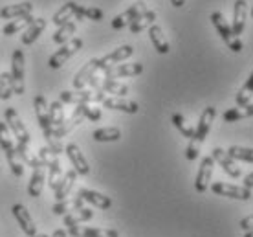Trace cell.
I'll return each mask as SVG.
<instances>
[{"label": "cell", "instance_id": "cell-1", "mask_svg": "<svg viewBox=\"0 0 253 237\" xmlns=\"http://www.w3.org/2000/svg\"><path fill=\"white\" fill-rule=\"evenodd\" d=\"M215 114H216L215 107H206V109L202 110L200 120H198V125H196V129H195V135H193V138L189 140V145H187V151H185V156H187V160L189 162H193V160L198 158V154H200V147H202L206 136H208L209 131H211V125H213Z\"/></svg>", "mask_w": 253, "mask_h": 237}, {"label": "cell", "instance_id": "cell-2", "mask_svg": "<svg viewBox=\"0 0 253 237\" xmlns=\"http://www.w3.org/2000/svg\"><path fill=\"white\" fill-rule=\"evenodd\" d=\"M4 118H6V125L7 129H9V133H11V136H15L17 138V143H15V149H17V153H20V151H30V142H32V136H30V133H28V129H26V125L22 123V120H20L19 112L13 109V107H7L6 112H4Z\"/></svg>", "mask_w": 253, "mask_h": 237}, {"label": "cell", "instance_id": "cell-3", "mask_svg": "<svg viewBox=\"0 0 253 237\" xmlns=\"http://www.w3.org/2000/svg\"><path fill=\"white\" fill-rule=\"evenodd\" d=\"M105 99V92L101 89H76V90H63L59 94V101L68 105H92L101 103Z\"/></svg>", "mask_w": 253, "mask_h": 237}, {"label": "cell", "instance_id": "cell-4", "mask_svg": "<svg viewBox=\"0 0 253 237\" xmlns=\"http://www.w3.org/2000/svg\"><path fill=\"white\" fill-rule=\"evenodd\" d=\"M0 147L6 153V158H7V164H9L11 173L15 175V177H22V175H24V166H22V162H20L19 156H17V149H15L13 136L4 122H0Z\"/></svg>", "mask_w": 253, "mask_h": 237}, {"label": "cell", "instance_id": "cell-5", "mask_svg": "<svg viewBox=\"0 0 253 237\" xmlns=\"http://www.w3.org/2000/svg\"><path fill=\"white\" fill-rule=\"evenodd\" d=\"M211 22H213V26L216 28V32H218V35L222 37V41L228 45L229 50L237 51V53L242 51V41L231 32V26L228 24V20L224 19V15H222L220 11L211 13Z\"/></svg>", "mask_w": 253, "mask_h": 237}, {"label": "cell", "instance_id": "cell-6", "mask_svg": "<svg viewBox=\"0 0 253 237\" xmlns=\"http://www.w3.org/2000/svg\"><path fill=\"white\" fill-rule=\"evenodd\" d=\"M9 79H11L13 94L22 96V94H24V53H22L20 48H17L11 55V72H9Z\"/></svg>", "mask_w": 253, "mask_h": 237}, {"label": "cell", "instance_id": "cell-7", "mask_svg": "<svg viewBox=\"0 0 253 237\" xmlns=\"http://www.w3.org/2000/svg\"><path fill=\"white\" fill-rule=\"evenodd\" d=\"M83 48V39L76 37V39H70L68 43H64V45H61V48H59L53 55L50 57V61H48V64H50V68H61L68 59H72V55H76L77 51Z\"/></svg>", "mask_w": 253, "mask_h": 237}, {"label": "cell", "instance_id": "cell-8", "mask_svg": "<svg viewBox=\"0 0 253 237\" xmlns=\"http://www.w3.org/2000/svg\"><path fill=\"white\" fill-rule=\"evenodd\" d=\"M213 171H215V160L211 156H204L198 167V173H196L195 180V190L196 193H206L209 188V182L213 179Z\"/></svg>", "mask_w": 253, "mask_h": 237}, {"label": "cell", "instance_id": "cell-9", "mask_svg": "<svg viewBox=\"0 0 253 237\" xmlns=\"http://www.w3.org/2000/svg\"><path fill=\"white\" fill-rule=\"evenodd\" d=\"M211 191L220 197H228V199H237V200H250L252 199V190L239 186H231L226 182H215L211 184Z\"/></svg>", "mask_w": 253, "mask_h": 237}, {"label": "cell", "instance_id": "cell-10", "mask_svg": "<svg viewBox=\"0 0 253 237\" xmlns=\"http://www.w3.org/2000/svg\"><path fill=\"white\" fill-rule=\"evenodd\" d=\"M64 153L68 154L70 162H72V166H74V171H76L77 175H83V177L90 175V164H88V160L84 158V154H83V151L79 149L77 143H68V145L64 147Z\"/></svg>", "mask_w": 253, "mask_h": 237}, {"label": "cell", "instance_id": "cell-11", "mask_svg": "<svg viewBox=\"0 0 253 237\" xmlns=\"http://www.w3.org/2000/svg\"><path fill=\"white\" fill-rule=\"evenodd\" d=\"M132 53H134V48L130 45H123V46H120V48H116L114 51L107 53L105 57L97 59V61H99V70L105 72V70H108V68H112L116 64H120L121 61L128 59Z\"/></svg>", "mask_w": 253, "mask_h": 237}, {"label": "cell", "instance_id": "cell-12", "mask_svg": "<svg viewBox=\"0 0 253 237\" xmlns=\"http://www.w3.org/2000/svg\"><path fill=\"white\" fill-rule=\"evenodd\" d=\"M211 158L215 160V164H218V166L226 171V173L231 177V179H239L242 175V171H241V167L235 164V160L233 158H229V154L224 151V149H220V147H215L213 151H211Z\"/></svg>", "mask_w": 253, "mask_h": 237}, {"label": "cell", "instance_id": "cell-13", "mask_svg": "<svg viewBox=\"0 0 253 237\" xmlns=\"http://www.w3.org/2000/svg\"><path fill=\"white\" fill-rule=\"evenodd\" d=\"M13 217L17 219V225L20 226V230L24 232L28 237H33L37 234V228H35V223H33L32 215L28 212V208L24 204H15L11 208Z\"/></svg>", "mask_w": 253, "mask_h": 237}, {"label": "cell", "instance_id": "cell-14", "mask_svg": "<svg viewBox=\"0 0 253 237\" xmlns=\"http://www.w3.org/2000/svg\"><path fill=\"white\" fill-rule=\"evenodd\" d=\"M145 9H147L145 2H143V0H139V2L132 4V6L128 7V9H125L123 13L116 15L114 19H112V28H114V30H123L125 26L130 24V22H132V20L138 17L139 13H143Z\"/></svg>", "mask_w": 253, "mask_h": 237}, {"label": "cell", "instance_id": "cell-15", "mask_svg": "<svg viewBox=\"0 0 253 237\" xmlns=\"http://www.w3.org/2000/svg\"><path fill=\"white\" fill-rule=\"evenodd\" d=\"M143 72L141 63H123L116 64L112 68L105 70V79H116V77H136Z\"/></svg>", "mask_w": 253, "mask_h": 237}, {"label": "cell", "instance_id": "cell-16", "mask_svg": "<svg viewBox=\"0 0 253 237\" xmlns=\"http://www.w3.org/2000/svg\"><path fill=\"white\" fill-rule=\"evenodd\" d=\"M248 13H250V6H248L246 0H235V7H233V24H231V32L239 37L244 28H246V19Z\"/></svg>", "mask_w": 253, "mask_h": 237}, {"label": "cell", "instance_id": "cell-17", "mask_svg": "<svg viewBox=\"0 0 253 237\" xmlns=\"http://www.w3.org/2000/svg\"><path fill=\"white\" fill-rule=\"evenodd\" d=\"M83 109H84V105H77L76 110H74V114L70 116L68 120H64L57 129H53V136L61 140L63 136L70 135V133H72V131H74V129H76L77 125L84 120V116H83Z\"/></svg>", "mask_w": 253, "mask_h": 237}, {"label": "cell", "instance_id": "cell-18", "mask_svg": "<svg viewBox=\"0 0 253 237\" xmlns=\"http://www.w3.org/2000/svg\"><path fill=\"white\" fill-rule=\"evenodd\" d=\"M97 70H99V61L97 59H90L88 63L84 64L81 70L76 74V77H74V89H86V85L97 74Z\"/></svg>", "mask_w": 253, "mask_h": 237}, {"label": "cell", "instance_id": "cell-19", "mask_svg": "<svg viewBox=\"0 0 253 237\" xmlns=\"http://www.w3.org/2000/svg\"><path fill=\"white\" fill-rule=\"evenodd\" d=\"M83 200H86L88 204L95 206V208H101V210H108L112 206V199L108 195H103L99 191H94V190H88V188H83L77 193Z\"/></svg>", "mask_w": 253, "mask_h": 237}, {"label": "cell", "instance_id": "cell-20", "mask_svg": "<svg viewBox=\"0 0 253 237\" xmlns=\"http://www.w3.org/2000/svg\"><path fill=\"white\" fill-rule=\"evenodd\" d=\"M101 105L105 109H112V110H121V112H126V114H136L139 110L138 103L136 101H128V99H123V97H105L101 101Z\"/></svg>", "mask_w": 253, "mask_h": 237}, {"label": "cell", "instance_id": "cell-21", "mask_svg": "<svg viewBox=\"0 0 253 237\" xmlns=\"http://www.w3.org/2000/svg\"><path fill=\"white\" fill-rule=\"evenodd\" d=\"M149 37H151L152 46L156 48L158 53H169L171 46H169V41H167V37H165L164 28H162V26H156V24L149 26Z\"/></svg>", "mask_w": 253, "mask_h": 237}, {"label": "cell", "instance_id": "cell-22", "mask_svg": "<svg viewBox=\"0 0 253 237\" xmlns=\"http://www.w3.org/2000/svg\"><path fill=\"white\" fill-rule=\"evenodd\" d=\"M44 180H46V171L44 166L33 167L32 179H30V184H28V195L37 199L39 195L42 193V188H44Z\"/></svg>", "mask_w": 253, "mask_h": 237}, {"label": "cell", "instance_id": "cell-23", "mask_svg": "<svg viewBox=\"0 0 253 237\" xmlns=\"http://www.w3.org/2000/svg\"><path fill=\"white\" fill-rule=\"evenodd\" d=\"M44 28H46V19H42V17L33 19L32 24L28 26L24 30V33H22V45H26V46L33 45L39 39V35L44 32Z\"/></svg>", "mask_w": 253, "mask_h": 237}, {"label": "cell", "instance_id": "cell-24", "mask_svg": "<svg viewBox=\"0 0 253 237\" xmlns=\"http://www.w3.org/2000/svg\"><path fill=\"white\" fill-rule=\"evenodd\" d=\"M33 4L32 2H22V4H15V6H7L0 9V19H20L26 15H32Z\"/></svg>", "mask_w": 253, "mask_h": 237}, {"label": "cell", "instance_id": "cell-25", "mask_svg": "<svg viewBox=\"0 0 253 237\" xmlns=\"http://www.w3.org/2000/svg\"><path fill=\"white\" fill-rule=\"evenodd\" d=\"M154 20H156V11H154V9H145V11L139 13L138 17L128 24V28H130L132 33H141L143 30H147L149 26L154 24Z\"/></svg>", "mask_w": 253, "mask_h": 237}, {"label": "cell", "instance_id": "cell-26", "mask_svg": "<svg viewBox=\"0 0 253 237\" xmlns=\"http://www.w3.org/2000/svg\"><path fill=\"white\" fill-rule=\"evenodd\" d=\"M77 180V173L74 171V169H70L68 173L63 175V180L59 182V186L55 188V200H63V199H68L70 191H72V188H74V184H76Z\"/></svg>", "mask_w": 253, "mask_h": 237}, {"label": "cell", "instance_id": "cell-27", "mask_svg": "<svg viewBox=\"0 0 253 237\" xmlns=\"http://www.w3.org/2000/svg\"><path fill=\"white\" fill-rule=\"evenodd\" d=\"M253 114V105H246V107H231L222 114V120L226 123L241 122L244 118H250Z\"/></svg>", "mask_w": 253, "mask_h": 237}, {"label": "cell", "instance_id": "cell-28", "mask_svg": "<svg viewBox=\"0 0 253 237\" xmlns=\"http://www.w3.org/2000/svg\"><path fill=\"white\" fill-rule=\"evenodd\" d=\"M83 202H84V200H83L79 195H74L72 199H63V200H59V202H55L53 213H55V215H66L70 210L74 212V210L83 208Z\"/></svg>", "mask_w": 253, "mask_h": 237}, {"label": "cell", "instance_id": "cell-29", "mask_svg": "<svg viewBox=\"0 0 253 237\" xmlns=\"http://www.w3.org/2000/svg\"><path fill=\"white\" fill-rule=\"evenodd\" d=\"M103 17H105V13H103L101 7L83 6V4L77 2L76 19H88V20H94V22H99V20H103Z\"/></svg>", "mask_w": 253, "mask_h": 237}, {"label": "cell", "instance_id": "cell-30", "mask_svg": "<svg viewBox=\"0 0 253 237\" xmlns=\"http://www.w3.org/2000/svg\"><path fill=\"white\" fill-rule=\"evenodd\" d=\"M76 28L77 24L74 20H68V22H64V24L59 26V30L53 33V43L55 45H64V43H68L72 35L76 33Z\"/></svg>", "mask_w": 253, "mask_h": 237}, {"label": "cell", "instance_id": "cell-31", "mask_svg": "<svg viewBox=\"0 0 253 237\" xmlns=\"http://www.w3.org/2000/svg\"><path fill=\"white\" fill-rule=\"evenodd\" d=\"M99 89L103 92H107V94H112L114 97H123L128 94V87L120 81H116V79H105L101 85H99Z\"/></svg>", "mask_w": 253, "mask_h": 237}, {"label": "cell", "instance_id": "cell-32", "mask_svg": "<svg viewBox=\"0 0 253 237\" xmlns=\"http://www.w3.org/2000/svg\"><path fill=\"white\" fill-rule=\"evenodd\" d=\"M76 7H77V2H74V0L63 4V7L53 15V24L61 26V24H64V22H68L70 19H74V17H76Z\"/></svg>", "mask_w": 253, "mask_h": 237}, {"label": "cell", "instance_id": "cell-33", "mask_svg": "<svg viewBox=\"0 0 253 237\" xmlns=\"http://www.w3.org/2000/svg\"><path fill=\"white\" fill-rule=\"evenodd\" d=\"M252 90H253V77L250 76L246 79V83L241 87V90L237 92V96H235L237 107H246V105H252V94H253Z\"/></svg>", "mask_w": 253, "mask_h": 237}, {"label": "cell", "instance_id": "cell-34", "mask_svg": "<svg viewBox=\"0 0 253 237\" xmlns=\"http://www.w3.org/2000/svg\"><path fill=\"white\" fill-rule=\"evenodd\" d=\"M92 138L95 142H118L121 138V131L118 127L95 129L94 133H92Z\"/></svg>", "mask_w": 253, "mask_h": 237}, {"label": "cell", "instance_id": "cell-35", "mask_svg": "<svg viewBox=\"0 0 253 237\" xmlns=\"http://www.w3.org/2000/svg\"><path fill=\"white\" fill-rule=\"evenodd\" d=\"M48 116H50L51 129H57L64 122V105L61 101H53L48 105Z\"/></svg>", "mask_w": 253, "mask_h": 237}, {"label": "cell", "instance_id": "cell-36", "mask_svg": "<svg viewBox=\"0 0 253 237\" xmlns=\"http://www.w3.org/2000/svg\"><path fill=\"white\" fill-rule=\"evenodd\" d=\"M72 237H105V230L103 228H88V226H70L68 232Z\"/></svg>", "mask_w": 253, "mask_h": 237}, {"label": "cell", "instance_id": "cell-37", "mask_svg": "<svg viewBox=\"0 0 253 237\" xmlns=\"http://www.w3.org/2000/svg\"><path fill=\"white\" fill-rule=\"evenodd\" d=\"M32 20H33V17L32 15H26V17H20V19H15V20H11L7 26H4L2 28V33L4 35H13V33H17V32H22V30H26L28 26L32 24Z\"/></svg>", "mask_w": 253, "mask_h": 237}, {"label": "cell", "instance_id": "cell-38", "mask_svg": "<svg viewBox=\"0 0 253 237\" xmlns=\"http://www.w3.org/2000/svg\"><path fill=\"white\" fill-rule=\"evenodd\" d=\"M229 154V158L233 160H241V162H248L252 164L253 162V151L250 147H241V145H231V147L226 151Z\"/></svg>", "mask_w": 253, "mask_h": 237}, {"label": "cell", "instance_id": "cell-39", "mask_svg": "<svg viewBox=\"0 0 253 237\" xmlns=\"http://www.w3.org/2000/svg\"><path fill=\"white\" fill-rule=\"evenodd\" d=\"M172 125H174V127L178 129V131H180V133H182V136H185V138H193V135H195V127H191L189 123L185 122V118L182 114H178V112H174V114H172Z\"/></svg>", "mask_w": 253, "mask_h": 237}, {"label": "cell", "instance_id": "cell-40", "mask_svg": "<svg viewBox=\"0 0 253 237\" xmlns=\"http://www.w3.org/2000/svg\"><path fill=\"white\" fill-rule=\"evenodd\" d=\"M11 96H13V89H11L9 74L2 72V74H0V99H2V101H7Z\"/></svg>", "mask_w": 253, "mask_h": 237}, {"label": "cell", "instance_id": "cell-41", "mask_svg": "<svg viewBox=\"0 0 253 237\" xmlns=\"http://www.w3.org/2000/svg\"><path fill=\"white\" fill-rule=\"evenodd\" d=\"M83 116H84V120H90V122H99L103 114H101V109H99V107L84 105V109H83Z\"/></svg>", "mask_w": 253, "mask_h": 237}, {"label": "cell", "instance_id": "cell-42", "mask_svg": "<svg viewBox=\"0 0 253 237\" xmlns=\"http://www.w3.org/2000/svg\"><path fill=\"white\" fill-rule=\"evenodd\" d=\"M74 217H76L77 223H84V221H90V219L94 217V212L90 210V208H79V210H74V213H72Z\"/></svg>", "mask_w": 253, "mask_h": 237}, {"label": "cell", "instance_id": "cell-43", "mask_svg": "<svg viewBox=\"0 0 253 237\" xmlns=\"http://www.w3.org/2000/svg\"><path fill=\"white\" fill-rule=\"evenodd\" d=\"M252 225H253V219H252V215H248V217H244L241 221V228L244 232H252Z\"/></svg>", "mask_w": 253, "mask_h": 237}, {"label": "cell", "instance_id": "cell-44", "mask_svg": "<svg viewBox=\"0 0 253 237\" xmlns=\"http://www.w3.org/2000/svg\"><path fill=\"white\" fill-rule=\"evenodd\" d=\"M64 225H66V228H70V226H76V225H79V223H77L76 221V217H74V215H72V213H66V215H64Z\"/></svg>", "mask_w": 253, "mask_h": 237}, {"label": "cell", "instance_id": "cell-45", "mask_svg": "<svg viewBox=\"0 0 253 237\" xmlns=\"http://www.w3.org/2000/svg\"><path fill=\"white\" fill-rule=\"evenodd\" d=\"M242 188H246V190H252L253 188V173H248L246 175V179H244V186Z\"/></svg>", "mask_w": 253, "mask_h": 237}, {"label": "cell", "instance_id": "cell-46", "mask_svg": "<svg viewBox=\"0 0 253 237\" xmlns=\"http://www.w3.org/2000/svg\"><path fill=\"white\" fill-rule=\"evenodd\" d=\"M105 237H120L118 230H105Z\"/></svg>", "mask_w": 253, "mask_h": 237}, {"label": "cell", "instance_id": "cell-47", "mask_svg": "<svg viewBox=\"0 0 253 237\" xmlns=\"http://www.w3.org/2000/svg\"><path fill=\"white\" fill-rule=\"evenodd\" d=\"M51 237H68V234H66V230H61V228H59V230L53 232V236Z\"/></svg>", "mask_w": 253, "mask_h": 237}, {"label": "cell", "instance_id": "cell-48", "mask_svg": "<svg viewBox=\"0 0 253 237\" xmlns=\"http://www.w3.org/2000/svg\"><path fill=\"white\" fill-rule=\"evenodd\" d=\"M171 4L174 7H182L185 4V0H171Z\"/></svg>", "mask_w": 253, "mask_h": 237}, {"label": "cell", "instance_id": "cell-49", "mask_svg": "<svg viewBox=\"0 0 253 237\" xmlns=\"http://www.w3.org/2000/svg\"><path fill=\"white\" fill-rule=\"evenodd\" d=\"M33 237H48V236H46V234H35Z\"/></svg>", "mask_w": 253, "mask_h": 237}, {"label": "cell", "instance_id": "cell-50", "mask_svg": "<svg viewBox=\"0 0 253 237\" xmlns=\"http://www.w3.org/2000/svg\"><path fill=\"white\" fill-rule=\"evenodd\" d=\"M244 237H253V234H252V232H246V236H244Z\"/></svg>", "mask_w": 253, "mask_h": 237}, {"label": "cell", "instance_id": "cell-51", "mask_svg": "<svg viewBox=\"0 0 253 237\" xmlns=\"http://www.w3.org/2000/svg\"><path fill=\"white\" fill-rule=\"evenodd\" d=\"M0 171H2V169H0Z\"/></svg>", "mask_w": 253, "mask_h": 237}]
</instances>
